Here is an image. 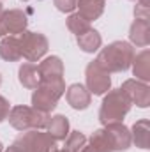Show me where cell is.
Instances as JSON below:
<instances>
[{
  "label": "cell",
  "instance_id": "cell-1",
  "mask_svg": "<svg viewBox=\"0 0 150 152\" xmlns=\"http://www.w3.org/2000/svg\"><path fill=\"white\" fill-rule=\"evenodd\" d=\"M134 48L127 41H113L104 46L97 55V64L108 73H124L131 67L134 58Z\"/></svg>",
  "mask_w": 150,
  "mask_h": 152
},
{
  "label": "cell",
  "instance_id": "cell-2",
  "mask_svg": "<svg viewBox=\"0 0 150 152\" xmlns=\"http://www.w3.org/2000/svg\"><path fill=\"white\" fill-rule=\"evenodd\" d=\"M7 120L9 124L23 133V131H30V129H46L48 126V120H50V113H44V112H39L32 106H25V104H16L11 108V112L7 115Z\"/></svg>",
  "mask_w": 150,
  "mask_h": 152
},
{
  "label": "cell",
  "instance_id": "cell-3",
  "mask_svg": "<svg viewBox=\"0 0 150 152\" xmlns=\"http://www.w3.org/2000/svg\"><path fill=\"white\" fill-rule=\"evenodd\" d=\"M66 94V83L64 80H50V81H39V87L34 88L32 94V108L44 113H51L58 99Z\"/></svg>",
  "mask_w": 150,
  "mask_h": 152
},
{
  "label": "cell",
  "instance_id": "cell-4",
  "mask_svg": "<svg viewBox=\"0 0 150 152\" xmlns=\"http://www.w3.org/2000/svg\"><path fill=\"white\" fill-rule=\"evenodd\" d=\"M131 106L133 104L129 103V99L124 96V92L120 88L108 90L101 103V108H99V122L103 126H106L110 122H122L124 117L129 113Z\"/></svg>",
  "mask_w": 150,
  "mask_h": 152
},
{
  "label": "cell",
  "instance_id": "cell-5",
  "mask_svg": "<svg viewBox=\"0 0 150 152\" xmlns=\"http://www.w3.org/2000/svg\"><path fill=\"white\" fill-rule=\"evenodd\" d=\"M55 140L39 129L23 131L4 152H51L55 149Z\"/></svg>",
  "mask_w": 150,
  "mask_h": 152
},
{
  "label": "cell",
  "instance_id": "cell-6",
  "mask_svg": "<svg viewBox=\"0 0 150 152\" xmlns=\"http://www.w3.org/2000/svg\"><path fill=\"white\" fill-rule=\"evenodd\" d=\"M18 37L21 42V57L28 62H39L50 50V41L41 32L25 30Z\"/></svg>",
  "mask_w": 150,
  "mask_h": 152
},
{
  "label": "cell",
  "instance_id": "cell-7",
  "mask_svg": "<svg viewBox=\"0 0 150 152\" xmlns=\"http://www.w3.org/2000/svg\"><path fill=\"white\" fill-rule=\"evenodd\" d=\"M85 87L94 96H104L108 90H111V76L106 69H103L97 60H92L85 67Z\"/></svg>",
  "mask_w": 150,
  "mask_h": 152
},
{
  "label": "cell",
  "instance_id": "cell-8",
  "mask_svg": "<svg viewBox=\"0 0 150 152\" xmlns=\"http://www.w3.org/2000/svg\"><path fill=\"white\" fill-rule=\"evenodd\" d=\"M28 27V18L21 9H9L0 14V37L20 36Z\"/></svg>",
  "mask_w": 150,
  "mask_h": 152
},
{
  "label": "cell",
  "instance_id": "cell-9",
  "mask_svg": "<svg viewBox=\"0 0 150 152\" xmlns=\"http://www.w3.org/2000/svg\"><path fill=\"white\" fill-rule=\"evenodd\" d=\"M124 96L129 99L131 104H136L138 108H149L150 106V87L149 83L140 81L136 78L125 80L120 87Z\"/></svg>",
  "mask_w": 150,
  "mask_h": 152
},
{
  "label": "cell",
  "instance_id": "cell-10",
  "mask_svg": "<svg viewBox=\"0 0 150 152\" xmlns=\"http://www.w3.org/2000/svg\"><path fill=\"white\" fill-rule=\"evenodd\" d=\"M103 129L108 134V140L111 143L113 152H124V151H127V149H131V145H133L131 129L124 122H110Z\"/></svg>",
  "mask_w": 150,
  "mask_h": 152
},
{
  "label": "cell",
  "instance_id": "cell-11",
  "mask_svg": "<svg viewBox=\"0 0 150 152\" xmlns=\"http://www.w3.org/2000/svg\"><path fill=\"white\" fill-rule=\"evenodd\" d=\"M66 101L73 110H87L92 103V94L87 90L85 85L73 83L66 88Z\"/></svg>",
  "mask_w": 150,
  "mask_h": 152
},
{
  "label": "cell",
  "instance_id": "cell-12",
  "mask_svg": "<svg viewBox=\"0 0 150 152\" xmlns=\"http://www.w3.org/2000/svg\"><path fill=\"white\" fill-rule=\"evenodd\" d=\"M39 78L41 81H50V80H64V62L60 57L51 55L46 57L37 66Z\"/></svg>",
  "mask_w": 150,
  "mask_h": 152
},
{
  "label": "cell",
  "instance_id": "cell-13",
  "mask_svg": "<svg viewBox=\"0 0 150 152\" xmlns=\"http://www.w3.org/2000/svg\"><path fill=\"white\" fill-rule=\"evenodd\" d=\"M129 41L138 48H147L150 44V23L147 20H134L129 28Z\"/></svg>",
  "mask_w": 150,
  "mask_h": 152
},
{
  "label": "cell",
  "instance_id": "cell-14",
  "mask_svg": "<svg viewBox=\"0 0 150 152\" xmlns=\"http://www.w3.org/2000/svg\"><path fill=\"white\" fill-rule=\"evenodd\" d=\"M0 58L5 62H18L21 57V42L18 36H5L0 41Z\"/></svg>",
  "mask_w": 150,
  "mask_h": 152
},
{
  "label": "cell",
  "instance_id": "cell-15",
  "mask_svg": "<svg viewBox=\"0 0 150 152\" xmlns=\"http://www.w3.org/2000/svg\"><path fill=\"white\" fill-rule=\"evenodd\" d=\"M131 140L136 147L147 151L150 149V120L149 118H140L133 124L131 127Z\"/></svg>",
  "mask_w": 150,
  "mask_h": 152
},
{
  "label": "cell",
  "instance_id": "cell-16",
  "mask_svg": "<svg viewBox=\"0 0 150 152\" xmlns=\"http://www.w3.org/2000/svg\"><path fill=\"white\" fill-rule=\"evenodd\" d=\"M104 5H106V0H78L76 2L78 14L83 16L87 21L99 20L104 12Z\"/></svg>",
  "mask_w": 150,
  "mask_h": 152
},
{
  "label": "cell",
  "instance_id": "cell-17",
  "mask_svg": "<svg viewBox=\"0 0 150 152\" xmlns=\"http://www.w3.org/2000/svg\"><path fill=\"white\" fill-rule=\"evenodd\" d=\"M46 129H48V134H50L55 142H64V140L67 138L69 131H71V127H69V118L62 113L53 115V117H50Z\"/></svg>",
  "mask_w": 150,
  "mask_h": 152
},
{
  "label": "cell",
  "instance_id": "cell-18",
  "mask_svg": "<svg viewBox=\"0 0 150 152\" xmlns=\"http://www.w3.org/2000/svg\"><path fill=\"white\" fill-rule=\"evenodd\" d=\"M131 67H133V75L136 76V80L149 83L150 81V51L149 50H143L138 55H134V58L131 62Z\"/></svg>",
  "mask_w": 150,
  "mask_h": 152
},
{
  "label": "cell",
  "instance_id": "cell-19",
  "mask_svg": "<svg viewBox=\"0 0 150 152\" xmlns=\"http://www.w3.org/2000/svg\"><path fill=\"white\" fill-rule=\"evenodd\" d=\"M76 42H78V46H79L81 51H85V53H95V51H99V48L103 44V37H101V34L95 28L90 27L87 32L76 36Z\"/></svg>",
  "mask_w": 150,
  "mask_h": 152
},
{
  "label": "cell",
  "instance_id": "cell-20",
  "mask_svg": "<svg viewBox=\"0 0 150 152\" xmlns=\"http://www.w3.org/2000/svg\"><path fill=\"white\" fill-rule=\"evenodd\" d=\"M18 80H20V83H21L25 88H30V90L37 88L39 81H41L37 66L32 64V62H25V64H21L20 69H18Z\"/></svg>",
  "mask_w": 150,
  "mask_h": 152
},
{
  "label": "cell",
  "instance_id": "cell-21",
  "mask_svg": "<svg viewBox=\"0 0 150 152\" xmlns=\"http://www.w3.org/2000/svg\"><path fill=\"white\" fill-rule=\"evenodd\" d=\"M90 145L95 149L97 152H113L111 143L108 140V134L104 133V129H95L90 136Z\"/></svg>",
  "mask_w": 150,
  "mask_h": 152
},
{
  "label": "cell",
  "instance_id": "cell-22",
  "mask_svg": "<svg viewBox=\"0 0 150 152\" xmlns=\"http://www.w3.org/2000/svg\"><path fill=\"white\" fill-rule=\"evenodd\" d=\"M64 142H66L64 149L67 152H79L87 145V136L81 131H69V134Z\"/></svg>",
  "mask_w": 150,
  "mask_h": 152
},
{
  "label": "cell",
  "instance_id": "cell-23",
  "mask_svg": "<svg viewBox=\"0 0 150 152\" xmlns=\"http://www.w3.org/2000/svg\"><path fill=\"white\" fill-rule=\"evenodd\" d=\"M66 23H67V28H69L74 36H79V34H83V32H87V30L90 28V21H87V20H85L83 16H79L78 12H71Z\"/></svg>",
  "mask_w": 150,
  "mask_h": 152
},
{
  "label": "cell",
  "instance_id": "cell-24",
  "mask_svg": "<svg viewBox=\"0 0 150 152\" xmlns=\"http://www.w3.org/2000/svg\"><path fill=\"white\" fill-rule=\"evenodd\" d=\"M150 14V0H136L134 5V18L136 20H147Z\"/></svg>",
  "mask_w": 150,
  "mask_h": 152
},
{
  "label": "cell",
  "instance_id": "cell-25",
  "mask_svg": "<svg viewBox=\"0 0 150 152\" xmlns=\"http://www.w3.org/2000/svg\"><path fill=\"white\" fill-rule=\"evenodd\" d=\"M76 2L78 0H53V5L60 11V12H73L76 9Z\"/></svg>",
  "mask_w": 150,
  "mask_h": 152
},
{
  "label": "cell",
  "instance_id": "cell-26",
  "mask_svg": "<svg viewBox=\"0 0 150 152\" xmlns=\"http://www.w3.org/2000/svg\"><path fill=\"white\" fill-rule=\"evenodd\" d=\"M9 112H11V103H9L4 96H0V122L7 120Z\"/></svg>",
  "mask_w": 150,
  "mask_h": 152
},
{
  "label": "cell",
  "instance_id": "cell-27",
  "mask_svg": "<svg viewBox=\"0 0 150 152\" xmlns=\"http://www.w3.org/2000/svg\"><path fill=\"white\" fill-rule=\"evenodd\" d=\"M79 152H97V151H95L92 145H85V147H83V149H81Z\"/></svg>",
  "mask_w": 150,
  "mask_h": 152
},
{
  "label": "cell",
  "instance_id": "cell-28",
  "mask_svg": "<svg viewBox=\"0 0 150 152\" xmlns=\"http://www.w3.org/2000/svg\"><path fill=\"white\" fill-rule=\"evenodd\" d=\"M51 152H67V151H66V149H53Z\"/></svg>",
  "mask_w": 150,
  "mask_h": 152
},
{
  "label": "cell",
  "instance_id": "cell-29",
  "mask_svg": "<svg viewBox=\"0 0 150 152\" xmlns=\"http://www.w3.org/2000/svg\"><path fill=\"white\" fill-rule=\"evenodd\" d=\"M0 152H4V145H2V142H0Z\"/></svg>",
  "mask_w": 150,
  "mask_h": 152
},
{
  "label": "cell",
  "instance_id": "cell-30",
  "mask_svg": "<svg viewBox=\"0 0 150 152\" xmlns=\"http://www.w3.org/2000/svg\"><path fill=\"white\" fill-rule=\"evenodd\" d=\"M2 12H4V7H2V4H0V14H2Z\"/></svg>",
  "mask_w": 150,
  "mask_h": 152
},
{
  "label": "cell",
  "instance_id": "cell-31",
  "mask_svg": "<svg viewBox=\"0 0 150 152\" xmlns=\"http://www.w3.org/2000/svg\"><path fill=\"white\" fill-rule=\"evenodd\" d=\"M0 83H2V76H0Z\"/></svg>",
  "mask_w": 150,
  "mask_h": 152
},
{
  "label": "cell",
  "instance_id": "cell-32",
  "mask_svg": "<svg viewBox=\"0 0 150 152\" xmlns=\"http://www.w3.org/2000/svg\"><path fill=\"white\" fill-rule=\"evenodd\" d=\"M21 2H28V0H21Z\"/></svg>",
  "mask_w": 150,
  "mask_h": 152
},
{
  "label": "cell",
  "instance_id": "cell-33",
  "mask_svg": "<svg viewBox=\"0 0 150 152\" xmlns=\"http://www.w3.org/2000/svg\"><path fill=\"white\" fill-rule=\"evenodd\" d=\"M133 2H136V0H133Z\"/></svg>",
  "mask_w": 150,
  "mask_h": 152
}]
</instances>
